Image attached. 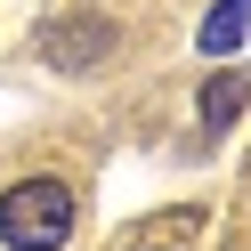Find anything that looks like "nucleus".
Instances as JSON below:
<instances>
[{
	"label": "nucleus",
	"mask_w": 251,
	"mask_h": 251,
	"mask_svg": "<svg viewBox=\"0 0 251 251\" xmlns=\"http://www.w3.org/2000/svg\"><path fill=\"white\" fill-rule=\"evenodd\" d=\"M243 105H251V73H235V65H219L211 81H202V130L219 138V130H227L235 114H243Z\"/></svg>",
	"instance_id": "obj_3"
},
{
	"label": "nucleus",
	"mask_w": 251,
	"mask_h": 251,
	"mask_svg": "<svg viewBox=\"0 0 251 251\" xmlns=\"http://www.w3.org/2000/svg\"><path fill=\"white\" fill-rule=\"evenodd\" d=\"M73 235V186L65 178H17L0 195V243L8 251H65Z\"/></svg>",
	"instance_id": "obj_1"
},
{
	"label": "nucleus",
	"mask_w": 251,
	"mask_h": 251,
	"mask_svg": "<svg viewBox=\"0 0 251 251\" xmlns=\"http://www.w3.org/2000/svg\"><path fill=\"white\" fill-rule=\"evenodd\" d=\"M251 33V0H219L211 17H202V33H195V49L202 57H235V41Z\"/></svg>",
	"instance_id": "obj_4"
},
{
	"label": "nucleus",
	"mask_w": 251,
	"mask_h": 251,
	"mask_svg": "<svg viewBox=\"0 0 251 251\" xmlns=\"http://www.w3.org/2000/svg\"><path fill=\"white\" fill-rule=\"evenodd\" d=\"M114 25L105 17H65V25H49V41H41V57H49L57 73H98V65H114Z\"/></svg>",
	"instance_id": "obj_2"
}]
</instances>
